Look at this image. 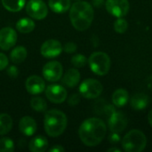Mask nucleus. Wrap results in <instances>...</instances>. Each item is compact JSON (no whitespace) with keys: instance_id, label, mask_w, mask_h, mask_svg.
Returning <instances> with one entry per match:
<instances>
[{"instance_id":"obj_1","label":"nucleus","mask_w":152,"mask_h":152,"mask_svg":"<svg viewBox=\"0 0 152 152\" xmlns=\"http://www.w3.org/2000/svg\"><path fill=\"white\" fill-rule=\"evenodd\" d=\"M107 132L105 123L98 118H91L85 120L78 130L79 138L88 147L99 145L104 139Z\"/></svg>"},{"instance_id":"obj_2","label":"nucleus","mask_w":152,"mask_h":152,"mask_svg":"<svg viewBox=\"0 0 152 152\" xmlns=\"http://www.w3.org/2000/svg\"><path fill=\"white\" fill-rule=\"evenodd\" d=\"M94 9L92 5L85 1H77L74 3L69 11V18L73 27L79 30L84 31L87 29L94 20Z\"/></svg>"},{"instance_id":"obj_3","label":"nucleus","mask_w":152,"mask_h":152,"mask_svg":"<svg viewBox=\"0 0 152 152\" xmlns=\"http://www.w3.org/2000/svg\"><path fill=\"white\" fill-rule=\"evenodd\" d=\"M66 115L58 110H48L44 118V126L46 134L51 137H57L63 134L67 127Z\"/></svg>"},{"instance_id":"obj_4","label":"nucleus","mask_w":152,"mask_h":152,"mask_svg":"<svg viewBox=\"0 0 152 152\" xmlns=\"http://www.w3.org/2000/svg\"><path fill=\"white\" fill-rule=\"evenodd\" d=\"M146 145V135L137 129L129 131L122 139V147L126 152H142Z\"/></svg>"},{"instance_id":"obj_5","label":"nucleus","mask_w":152,"mask_h":152,"mask_svg":"<svg viewBox=\"0 0 152 152\" xmlns=\"http://www.w3.org/2000/svg\"><path fill=\"white\" fill-rule=\"evenodd\" d=\"M88 63L91 70L98 76L108 74L110 69V59L103 52L93 53L88 59Z\"/></svg>"},{"instance_id":"obj_6","label":"nucleus","mask_w":152,"mask_h":152,"mask_svg":"<svg viewBox=\"0 0 152 152\" xmlns=\"http://www.w3.org/2000/svg\"><path fill=\"white\" fill-rule=\"evenodd\" d=\"M103 90V86L100 81L88 78L82 82L79 86V94L86 99H95L99 97Z\"/></svg>"},{"instance_id":"obj_7","label":"nucleus","mask_w":152,"mask_h":152,"mask_svg":"<svg viewBox=\"0 0 152 152\" xmlns=\"http://www.w3.org/2000/svg\"><path fill=\"white\" fill-rule=\"evenodd\" d=\"M105 6L108 12L117 18L126 16L130 9L128 0H107Z\"/></svg>"},{"instance_id":"obj_8","label":"nucleus","mask_w":152,"mask_h":152,"mask_svg":"<svg viewBox=\"0 0 152 152\" xmlns=\"http://www.w3.org/2000/svg\"><path fill=\"white\" fill-rule=\"evenodd\" d=\"M26 12L33 19L43 20L47 16L48 9L42 0H29L26 5Z\"/></svg>"},{"instance_id":"obj_9","label":"nucleus","mask_w":152,"mask_h":152,"mask_svg":"<svg viewBox=\"0 0 152 152\" xmlns=\"http://www.w3.org/2000/svg\"><path fill=\"white\" fill-rule=\"evenodd\" d=\"M43 76L44 77L50 82H56L61 79L63 69L61 64L59 61H52L47 62L43 68Z\"/></svg>"},{"instance_id":"obj_10","label":"nucleus","mask_w":152,"mask_h":152,"mask_svg":"<svg viewBox=\"0 0 152 152\" xmlns=\"http://www.w3.org/2000/svg\"><path fill=\"white\" fill-rule=\"evenodd\" d=\"M63 47L59 41L55 39H49L42 45L40 53L44 57L52 59L59 56L61 53Z\"/></svg>"},{"instance_id":"obj_11","label":"nucleus","mask_w":152,"mask_h":152,"mask_svg":"<svg viewBox=\"0 0 152 152\" xmlns=\"http://www.w3.org/2000/svg\"><path fill=\"white\" fill-rule=\"evenodd\" d=\"M109 117V128L111 132L120 134L126 128L128 121L122 112L114 111Z\"/></svg>"},{"instance_id":"obj_12","label":"nucleus","mask_w":152,"mask_h":152,"mask_svg":"<svg viewBox=\"0 0 152 152\" xmlns=\"http://www.w3.org/2000/svg\"><path fill=\"white\" fill-rule=\"evenodd\" d=\"M17 41V33L13 28L5 27L0 29V48L4 51L11 49Z\"/></svg>"},{"instance_id":"obj_13","label":"nucleus","mask_w":152,"mask_h":152,"mask_svg":"<svg viewBox=\"0 0 152 152\" xmlns=\"http://www.w3.org/2000/svg\"><path fill=\"white\" fill-rule=\"evenodd\" d=\"M47 99L53 103H62L67 98L66 89L60 85H51L45 90Z\"/></svg>"},{"instance_id":"obj_14","label":"nucleus","mask_w":152,"mask_h":152,"mask_svg":"<svg viewBox=\"0 0 152 152\" xmlns=\"http://www.w3.org/2000/svg\"><path fill=\"white\" fill-rule=\"evenodd\" d=\"M26 89L27 91L30 94H41L45 87V81L43 80V78H41L38 76H31L29 77H28V79L26 80V84H25Z\"/></svg>"},{"instance_id":"obj_15","label":"nucleus","mask_w":152,"mask_h":152,"mask_svg":"<svg viewBox=\"0 0 152 152\" xmlns=\"http://www.w3.org/2000/svg\"><path fill=\"white\" fill-rule=\"evenodd\" d=\"M19 129L24 135L31 136L37 131V123L32 118L25 116L20 120Z\"/></svg>"},{"instance_id":"obj_16","label":"nucleus","mask_w":152,"mask_h":152,"mask_svg":"<svg viewBox=\"0 0 152 152\" xmlns=\"http://www.w3.org/2000/svg\"><path fill=\"white\" fill-rule=\"evenodd\" d=\"M150 100L148 95L145 94H134L131 101H130V105L134 110H144L148 105H149Z\"/></svg>"},{"instance_id":"obj_17","label":"nucleus","mask_w":152,"mask_h":152,"mask_svg":"<svg viewBox=\"0 0 152 152\" xmlns=\"http://www.w3.org/2000/svg\"><path fill=\"white\" fill-rule=\"evenodd\" d=\"M48 148V141L45 136H36L34 137L29 144L28 149L32 152H44Z\"/></svg>"},{"instance_id":"obj_18","label":"nucleus","mask_w":152,"mask_h":152,"mask_svg":"<svg viewBox=\"0 0 152 152\" xmlns=\"http://www.w3.org/2000/svg\"><path fill=\"white\" fill-rule=\"evenodd\" d=\"M80 81V73L77 69H69L63 78L62 83L68 87H75Z\"/></svg>"},{"instance_id":"obj_19","label":"nucleus","mask_w":152,"mask_h":152,"mask_svg":"<svg viewBox=\"0 0 152 152\" xmlns=\"http://www.w3.org/2000/svg\"><path fill=\"white\" fill-rule=\"evenodd\" d=\"M129 102L128 92L123 88L118 89L112 94V102L117 107H123Z\"/></svg>"},{"instance_id":"obj_20","label":"nucleus","mask_w":152,"mask_h":152,"mask_svg":"<svg viewBox=\"0 0 152 152\" xmlns=\"http://www.w3.org/2000/svg\"><path fill=\"white\" fill-rule=\"evenodd\" d=\"M51 10L57 13H63L70 9V0H49Z\"/></svg>"},{"instance_id":"obj_21","label":"nucleus","mask_w":152,"mask_h":152,"mask_svg":"<svg viewBox=\"0 0 152 152\" xmlns=\"http://www.w3.org/2000/svg\"><path fill=\"white\" fill-rule=\"evenodd\" d=\"M28 52L25 47L23 46H17L15 47L10 53V58L13 63L20 64L25 61L27 58Z\"/></svg>"},{"instance_id":"obj_22","label":"nucleus","mask_w":152,"mask_h":152,"mask_svg":"<svg viewBox=\"0 0 152 152\" xmlns=\"http://www.w3.org/2000/svg\"><path fill=\"white\" fill-rule=\"evenodd\" d=\"M16 28L21 33H29L35 28V22L28 18L20 19L16 23Z\"/></svg>"},{"instance_id":"obj_23","label":"nucleus","mask_w":152,"mask_h":152,"mask_svg":"<svg viewBox=\"0 0 152 152\" xmlns=\"http://www.w3.org/2000/svg\"><path fill=\"white\" fill-rule=\"evenodd\" d=\"M12 127V119L8 114H0V135L8 134Z\"/></svg>"},{"instance_id":"obj_24","label":"nucleus","mask_w":152,"mask_h":152,"mask_svg":"<svg viewBox=\"0 0 152 152\" xmlns=\"http://www.w3.org/2000/svg\"><path fill=\"white\" fill-rule=\"evenodd\" d=\"M4 7L9 12H20L25 5V0H2Z\"/></svg>"},{"instance_id":"obj_25","label":"nucleus","mask_w":152,"mask_h":152,"mask_svg":"<svg viewBox=\"0 0 152 152\" xmlns=\"http://www.w3.org/2000/svg\"><path fill=\"white\" fill-rule=\"evenodd\" d=\"M31 108L37 112H45L47 110V104L45 101L41 97H33L30 101Z\"/></svg>"},{"instance_id":"obj_26","label":"nucleus","mask_w":152,"mask_h":152,"mask_svg":"<svg viewBox=\"0 0 152 152\" xmlns=\"http://www.w3.org/2000/svg\"><path fill=\"white\" fill-rule=\"evenodd\" d=\"M14 151V143L10 138L0 139V152H12Z\"/></svg>"},{"instance_id":"obj_27","label":"nucleus","mask_w":152,"mask_h":152,"mask_svg":"<svg viewBox=\"0 0 152 152\" xmlns=\"http://www.w3.org/2000/svg\"><path fill=\"white\" fill-rule=\"evenodd\" d=\"M128 28V22L126 20L121 18H118V20L114 22V29L116 32L119 34H124Z\"/></svg>"},{"instance_id":"obj_28","label":"nucleus","mask_w":152,"mask_h":152,"mask_svg":"<svg viewBox=\"0 0 152 152\" xmlns=\"http://www.w3.org/2000/svg\"><path fill=\"white\" fill-rule=\"evenodd\" d=\"M87 59L83 54H76L71 58V63L76 68H83L86 66Z\"/></svg>"},{"instance_id":"obj_29","label":"nucleus","mask_w":152,"mask_h":152,"mask_svg":"<svg viewBox=\"0 0 152 152\" xmlns=\"http://www.w3.org/2000/svg\"><path fill=\"white\" fill-rule=\"evenodd\" d=\"M64 51L67 53H73L77 51V46L75 43L73 42H68L65 45H64Z\"/></svg>"},{"instance_id":"obj_30","label":"nucleus","mask_w":152,"mask_h":152,"mask_svg":"<svg viewBox=\"0 0 152 152\" xmlns=\"http://www.w3.org/2000/svg\"><path fill=\"white\" fill-rule=\"evenodd\" d=\"M79 102H80V96L77 94H74L69 98V105H70V106L77 105L79 103Z\"/></svg>"},{"instance_id":"obj_31","label":"nucleus","mask_w":152,"mask_h":152,"mask_svg":"<svg viewBox=\"0 0 152 152\" xmlns=\"http://www.w3.org/2000/svg\"><path fill=\"white\" fill-rule=\"evenodd\" d=\"M9 61H8V58L5 54H4L3 53H0V70L4 69L7 65H8Z\"/></svg>"},{"instance_id":"obj_32","label":"nucleus","mask_w":152,"mask_h":152,"mask_svg":"<svg viewBox=\"0 0 152 152\" xmlns=\"http://www.w3.org/2000/svg\"><path fill=\"white\" fill-rule=\"evenodd\" d=\"M7 74L12 78H16L19 75V70L15 66H10L7 69Z\"/></svg>"},{"instance_id":"obj_33","label":"nucleus","mask_w":152,"mask_h":152,"mask_svg":"<svg viewBox=\"0 0 152 152\" xmlns=\"http://www.w3.org/2000/svg\"><path fill=\"white\" fill-rule=\"evenodd\" d=\"M109 141H110L111 143H113V144H116V143L119 142H120V136H119L118 133H114V132H112V134H111L110 135V137H109Z\"/></svg>"},{"instance_id":"obj_34","label":"nucleus","mask_w":152,"mask_h":152,"mask_svg":"<svg viewBox=\"0 0 152 152\" xmlns=\"http://www.w3.org/2000/svg\"><path fill=\"white\" fill-rule=\"evenodd\" d=\"M50 152H63L65 151V149L61 146V145H55L53 147H52L50 150H49Z\"/></svg>"},{"instance_id":"obj_35","label":"nucleus","mask_w":152,"mask_h":152,"mask_svg":"<svg viewBox=\"0 0 152 152\" xmlns=\"http://www.w3.org/2000/svg\"><path fill=\"white\" fill-rule=\"evenodd\" d=\"M104 4V0H93V4L95 7H101Z\"/></svg>"},{"instance_id":"obj_36","label":"nucleus","mask_w":152,"mask_h":152,"mask_svg":"<svg viewBox=\"0 0 152 152\" xmlns=\"http://www.w3.org/2000/svg\"><path fill=\"white\" fill-rule=\"evenodd\" d=\"M148 121L150 123V126L152 127V110L149 112V114H148Z\"/></svg>"},{"instance_id":"obj_37","label":"nucleus","mask_w":152,"mask_h":152,"mask_svg":"<svg viewBox=\"0 0 152 152\" xmlns=\"http://www.w3.org/2000/svg\"><path fill=\"white\" fill-rule=\"evenodd\" d=\"M108 151L109 152H113V151L121 152V150H120V149H118V148H110V149H109V150H108Z\"/></svg>"},{"instance_id":"obj_38","label":"nucleus","mask_w":152,"mask_h":152,"mask_svg":"<svg viewBox=\"0 0 152 152\" xmlns=\"http://www.w3.org/2000/svg\"><path fill=\"white\" fill-rule=\"evenodd\" d=\"M77 1H78V0H77Z\"/></svg>"}]
</instances>
